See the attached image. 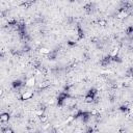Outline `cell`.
Returning a JSON list of instances; mask_svg holds the SVG:
<instances>
[{
	"instance_id": "obj_1",
	"label": "cell",
	"mask_w": 133,
	"mask_h": 133,
	"mask_svg": "<svg viewBox=\"0 0 133 133\" xmlns=\"http://www.w3.org/2000/svg\"><path fill=\"white\" fill-rule=\"evenodd\" d=\"M35 82H36L35 77H34V76H31V77H29V78L24 82V85L27 86V87H33V86L35 85Z\"/></svg>"
},
{
	"instance_id": "obj_11",
	"label": "cell",
	"mask_w": 133,
	"mask_h": 133,
	"mask_svg": "<svg viewBox=\"0 0 133 133\" xmlns=\"http://www.w3.org/2000/svg\"><path fill=\"white\" fill-rule=\"evenodd\" d=\"M98 23H99V25H101V26H106V25H107V21H106V20H102V19L99 20Z\"/></svg>"
},
{
	"instance_id": "obj_13",
	"label": "cell",
	"mask_w": 133,
	"mask_h": 133,
	"mask_svg": "<svg viewBox=\"0 0 133 133\" xmlns=\"http://www.w3.org/2000/svg\"><path fill=\"white\" fill-rule=\"evenodd\" d=\"M22 49H23V52H29V50H30V48L28 46H24Z\"/></svg>"
},
{
	"instance_id": "obj_6",
	"label": "cell",
	"mask_w": 133,
	"mask_h": 133,
	"mask_svg": "<svg viewBox=\"0 0 133 133\" xmlns=\"http://www.w3.org/2000/svg\"><path fill=\"white\" fill-rule=\"evenodd\" d=\"M84 102H85V103H88V104H89V103H92V102H94V97L86 95L85 98H84Z\"/></svg>"
},
{
	"instance_id": "obj_9",
	"label": "cell",
	"mask_w": 133,
	"mask_h": 133,
	"mask_svg": "<svg viewBox=\"0 0 133 133\" xmlns=\"http://www.w3.org/2000/svg\"><path fill=\"white\" fill-rule=\"evenodd\" d=\"M39 119H41L42 123H46V122H48V116L46 114H43V115L39 116Z\"/></svg>"
},
{
	"instance_id": "obj_4",
	"label": "cell",
	"mask_w": 133,
	"mask_h": 133,
	"mask_svg": "<svg viewBox=\"0 0 133 133\" xmlns=\"http://www.w3.org/2000/svg\"><path fill=\"white\" fill-rule=\"evenodd\" d=\"M11 85H12V87H14V88H20V87H22V86L24 85V83H23V81H22V80L18 79V80L12 81Z\"/></svg>"
},
{
	"instance_id": "obj_8",
	"label": "cell",
	"mask_w": 133,
	"mask_h": 133,
	"mask_svg": "<svg viewBox=\"0 0 133 133\" xmlns=\"http://www.w3.org/2000/svg\"><path fill=\"white\" fill-rule=\"evenodd\" d=\"M2 133H14V130L11 128H9V127H6V128H4L2 130Z\"/></svg>"
},
{
	"instance_id": "obj_3",
	"label": "cell",
	"mask_w": 133,
	"mask_h": 133,
	"mask_svg": "<svg viewBox=\"0 0 133 133\" xmlns=\"http://www.w3.org/2000/svg\"><path fill=\"white\" fill-rule=\"evenodd\" d=\"M9 118H10V115L7 112H3L0 114V123H8Z\"/></svg>"
},
{
	"instance_id": "obj_7",
	"label": "cell",
	"mask_w": 133,
	"mask_h": 133,
	"mask_svg": "<svg viewBox=\"0 0 133 133\" xmlns=\"http://www.w3.org/2000/svg\"><path fill=\"white\" fill-rule=\"evenodd\" d=\"M87 95H88V96H91V97H96V95H97V89H96V88H90V89L88 90Z\"/></svg>"
},
{
	"instance_id": "obj_5",
	"label": "cell",
	"mask_w": 133,
	"mask_h": 133,
	"mask_svg": "<svg viewBox=\"0 0 133 133\" xmlns=\"http://www.w3.org/2000/svg\"><path fill=\"white\" fill-rule=\"evenodd\" d=\"M49 86H50V82L49 81H43V82H41L38 84V88L39 89H45V88H47Z\"/></svg>"
},
{
	"instance_id": "obj_10",
	"label": "cell",
	"mask_w": 133,
	"mask_h": 133,
	"mask_svg": "<svg viewBox=\"0 0 133 133\" xmlns=\"http://www.w3.org/2000/svg\"><path fill=\"white\" fill-rule=\"evenodd\" d=\"M50 51L51 50H49V49H47V48H41V53H44V54H49L50 53Z\"/></svg>"
},
{
	"instance_id": "obj_12",
	"label": "cell",
	"mask_w": 133,
	"mask_h": 133,
	"mask_svg": "<svg viewBox=\"0 0 133 133\" xmlns=\"http://www.w3.org/2000/svg\"><path fill=\"white\" fill-rule=\"evenodd\" d=\"M119 109H121V111H123V112H127V111L129 110V108H128L127 106H121Z\"/></svg>"
},
{
	"instance_id": "obj_14",
	"label": "cell",
	"mask_w": 133,
	"mask_h": 133,
	"mask_svg": "<svg viewBox=\"0 0 133 133\" xmlns=\"http://www.w3.org/2000/svg\"><path fill=\"white\" fill-rule=\"evenodd\" d=\"M1 95H2V89L0 88V96H1Z\"/></svg>"
},
{
	"instance_id": "obj_2",
	"label": "cell",
	"mask_w": 133,
	"mask_h": 133,
	"mask_svg": "<svg viewBox=\"0 0 133 133\" xmlns=\"http://www.w3.org/2000/svg\"><path fill=\"white\" fill-rule=\"evenodd\" d=\"M33 91L31 90H28V91H24L23 94H21V100L23 101H26V100H30L32 97H33Z\"/></svg>"
}]
</instances>
